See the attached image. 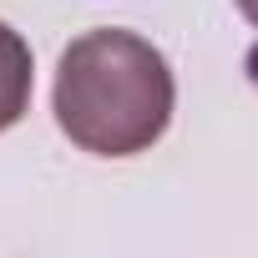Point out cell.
<instances>
[{"label": "cell", "mask_w": 258, "mask_h": 258, "mask_svg": "<svg viewBox=\"0 0 258 258\" xmlns=\"http://www.w3.org/2000/svg\"><path fill=\"white\" fill-rule=\"evenodd\" d=\"M172 66L137 31H86L56 66V126L91 157H137L162 142L172 121Z\"/></svg>", "instance_id": "obj_1"}, {"label": "cell", "mask_w": 258, "mask_h": 258, "mask_svg": "<svg viewBox=\"0 0 258 258\" xmlns=\"http://www.w3.org/2000/svg\"><path fill=\"white\" fill-rule=\"evenodd\" d=\"M31 91H36V61H31V46L21 31H11L0 21V132L31 111Z\"/></svg>", "instance_id": "obj_2"}, {"label": "cell", "mask_w": 258, "mask_h": 258, "mask_svg": "<svg viewBox=\"0 0 258 258\" xmlns=\"http://www.w3.org/2000/svg\"><path fill=\"white\" fill-rule=\"evenodd\" d=\"M233 6H238V11H243V21L258 31V0H233Z\"/></svg>", "instance_id": "obj_3"}]
</instances>
